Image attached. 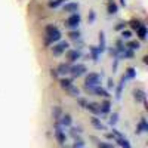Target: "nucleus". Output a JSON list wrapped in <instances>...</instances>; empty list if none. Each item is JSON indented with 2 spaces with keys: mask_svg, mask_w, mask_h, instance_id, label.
<instances>
[{
  "mask_svg": "<svg viewBox=\"0 0 148 148\" xmlns=\"http://www.w3.org/2000/svg\"><path fill=\"white\" fill-rule=\"evenodd\" d=\"M101 84V74L98 73H90L86 76V80H84V88L86 90H90L95 88V86H99Z\"/></svg>",
  "mask_w": 148,
  "mask_h": 148,
  "instance_id": "2",
  "label": "nucleus"
},
{
  "mask_svg": "<svg viewBox=\"0 0 148 148\" xmlns=\"http://www.w3.org/2000/svg\"><path fill=\"white\" fill-rule=\"evenodd\" d=\"M77 101H79V104H80V107H82V108H86V104H88V101H84L83 98H79Z\"/></svg>",
  "mask_w": 148,
  "mask_h": 148,
  "instance_id": "36",
  "label": "nucleus"
},
{
  "mask_svg": "<svg viewBox=\"0 0 148 148\" xmlns=\"http://www.w3.org/2000/svg\"><path fill=\"white\" fill-rule=\"evenodd\" d=\"M79 8L80 5L77 2H65L64 3V12H68V14H76V12H79Z\"/></svg>",
  "mask_w": 148,
  "mask_h": 148,
  "instance_id": "8",
  "label": "nucleus"
},
{
  "mask_svg": "<svg viewBox=\"0 0 148 148\" xmlns=\"http://www.w3.org/2000/svg\"><path fill=\"white\" fill-rule=\"evenodd\" d=\"M59 86L67 90L68 88H71V86H73V80L68 79V77H62V79H59Z\"/></svg>",
  "mask_w": 148,
  "mask_h": 148,
  "instance_id": "19",
  "label": "nucleus"
},
{
  "mask_svg": "<svg viewBox=\"0 0 148 148\" xmlns=\"http://www.w3.org/2000/svg\"><path fill=\"white\" fill-rule=\"evenodd\" d=\"M130 36H132V31H129V30H121V39H123V40H129Z\"/></svg>",
  "mask_w": 148,
  "mask_h": 148,
  "instance_id": "32",
  "label": "nucleus"
},
{
  "mask_svg": "<svg viewBox=\"0 0 148 148\" xmlns=\"http://www.w3.org/2000/svg\"><path fill=\"white\" fill-rule=\"evenodd\" d=\"M133 98L136 102H145L147 101V95L142 89H135L133 90Z\"/></svg>",
  "mask_w": 148,
  "mask_h": 148,
  "instance_id": "10",
  "label": "nucleus"
},
{
  "mask_svg": "<svg viewBox=\"0 0 148 148\" xmlns=\"http://www.w3.org/2000/svg\"><path fill=\"white\" fill-rule=\"evenodd\" d=\"M71 123H73L71 116H70V114H62V116H61V119H59V121H58V125L64 126V127H70Z\"/></svg>",
  "mask_w": 148,
  "mask_h": 148,
  "instance_id": "11",
  "label": "nucleus"
},
{
  "mask_svg": "<svg viewBox=\"0 0 148 148\" xmlns=\"http://www.w3.org/2000/svg\"><path fill=\"white\" fill-rule=\"evenodd\" d=\"M89 51H90V53H92V58H93V61L96 62V61H98V58H99V55H101V51L98 49V46H90V47H89Z\"/></svg>",
  "mask_w": 148,
  "mask_h": 148,
  "instance_id": "21",
  "label": "nucleus"
},
{
  "mask_svg": "<svg viewBox=\"0 0 148 148\" xmlns=\"http://www.w3.org/2000/svg\"><path fill=\"white\" fill-rule=\"evenodd\" d=\"M55 138L61 145H64L65 141H67V135H65V132L62 130V127H61L59 125H56V129H55Z\"/></svg>",
  "mask_w": 148,
  "mask_h": 148,
  "instance_id": "7",
  "label": "nucleus"
},
{
  "mask_svg": "<svg viewBox=\"0 0 148 148\" xmlns=\"http://www.w3.org/2000/svg\"><path fill=\"white\" fill-rule=\"evenodd\" d=\"M125 27H126V22H119L117 25H116V30L117 31H121V30H125Z\"/></svg>",
  "mask_w": 148,
  "mask_h": 148,
  "instance_id": "35",
  "label": "nucleus"
},
{
  "mask_svg": "<svg viewBox=\"0 0 148 148\" xmlns=\"http://www.w3.org/2000/svg\"><path fill=\"white\" fill-rule=\"evenodd\" d=\"M117 121H119V114L117 113H113V114H111V117H110V125L114 126Z\"/></svg>",
  "mask_w": 148,
  "mask_h": 148,
  "instance_id": "33",
  "label": "nucleus"
},
{
  "mask_svg": "<svg viewBox=\"0 0 148 148\" xmlns=\"http://www.w3.org/2000/svg\"><path fill=\"white\" fill-rule=\"evenodd\" d=\"M141 25H142V22L138 21V19H132V21H130V27H132L133 30H138Z\"/></svg>",
  "mask_w": 148,
  "mask_h": 148,
  "instance_id": "31",
  "label": "nucleus"
},
{
  "mask_svg": "<svg viewBox=\"0 0 148 148\" xmlns=\"http://www.w3.org/2000/svg\"><path fill=\"white\" fill-rule=\"evenodd\" d=\"M107 12H108L110 15H114V14H117V12H119V6H117V3L114 2V0H110V2H108Z\"/></svg>",
  "mask_w": 148,
  "mask_h": 148,
  "instance_id": "15",
  "label": "nucleus"
},
{
  "mask_svg": "<svg viewBox=\"0 0 148 148\" xmlns=\"http://www.w3.org/2000/svg\"><path fill=\"white\" fill-rule=\"evenodd\" d=\"M88 19H89V22H93V21H95V12H93V10L89 12V18H88Z\"/></svg>",
  "mask_w": 148,
  "mask_h": 148,
  "instance_id": "37",
  "label": "nucleus"
},
{
  "mask_svg": "<svg viewBox=\"0 0 148 148\" xmlns=\"http://www.w3.org/2000/svg\"><path fill=\"white\" fill-rule=\"evenodd\" d=\"M82 58V53L77 49H67V61L68 62H77Z\"/></svg>",
  "mask_w": 148,
  "mask_h": 148,
  "instance_id": "6",
  "label": "nucleus"
},
{
  "mask_svg": "<svg viewBox=\"0 0 148 148\" xmlns=\"http://www.w3.org/2000/svg\"><path fill=\"white\" fill-rule=\"evenodd\" d=\"M68 37H70L71 40H79L80 39V31L79 30H71L68 33Z\"/></svg>",
  "mask_w": 148,
  "mask_h": 148,
  "instance_id": "29",
  "label": "nucleus"
},
{
  "mask_svg": "<svg viewBox=\"0 0 148 148\" xmlns=\"http://www.w3.org/2000/svg\"><path fill=\"white\" fill-rule=\"evenodd\" d=\"M73 148H84V141L82 138H74V144H73Z\"/></svg>",
  "mask_w": 148,
  "mask_h": 148,
  "instance_id": "28",
  "label": "nucleus"
},
{
  "mask_svg": "<svg viewBox=\"0 0 148 148\" xmlns=\"http://www.w3.org/2000/svg\"><path fill=\"white\" fill-rule=\"evenodd\" d=\"M92 92L96 93V95H99V96H104V98H108V96H110L108 90L104 89V88H101V86H95V88L92 89Z\"/></svg>",
  "mask_w": 148,
  "mask_h": 148,
  "instance_id": "18",
  "label": "nucleus"
},
{
  "mask_svg": "<svg viewBox=\"0 0 148 148\" xmlns=\"http://www.w3.org/2000/svg\"><path fill=\"white\" fill-rule=\"evenodd\" d=\"M99 111H101V114H108L110 111H111V102L108 99H105L104 102L99 104Z\"/></svg>",
  "mask_w": 148,
  "mask_h": 148,
  "instance_id": "16",
  "label": "nucleus"
},
{
  "mask_svg": "<svg viewBox=\"0 0 148 148\" xmlns=\"http://www.w3.org/2000/svg\"><path fill=\"white\" fill-rule=\"evenodd\" d=\"M105 47H107V46H105V34L101 31V33H99V46H98V49H99L101 53H102V52L105 51Z\"/></svg>",
  "mask_w": 148,
  "mask_h": 148,
  "instance_id": "23",
  "label": "nucleus"
},
{
  "mask_svg": "<svg viewBox=\"0 0 148 148\" xmlns=\"http://www.w3.org/2000/svg\"><path fill=\"white\" fill-rule=\"evenodd\" d=\"M67 92L71 95V96H76V98H79V95H80V90H79V88H76V86H71V88H68L67 89Z\"/></svg>",
  "mask_w": 148,
  "mask_h": 148,
  "instance_id": "27",
  "label": "nucleus"
},
{
  "mask_svg": "<svg viewBox=\"0 0 148 148\" xmlns=\"http://www.w3.org/2000/svg\"><path fill=\"white\" fill-rule=\"evenodd\" d=\"M86 110H89L93 116L101 114V111H99V104H96V102H88V104H86Z\"/></svg>",
  "mask_w": 148,
  "mask_h": 148,
  "instance_id": "12",
  "label": "nucleus"
},
{
  "mask_svg": "<svg viewBox=\"0 0 148 148\" xmlns=\"http://www.w3.org/2000/svg\"><path fill=\"white\" fill-rule=\"evenodd\" d=\"M142 132H148V123H147L145 117H142L136 125V133H142Z\"/></svg>",
  "mask_w": 148,
  "mask_h": 148,
  "instance_id": "13",
  "label": "nucleus"
},
{
  "mask_svg": "<svg viewBox=\"0 0 148 148\" xmlns=\"http://www.w3.org/2000/svg\"><path fill=\"white\" fill-rule=\"evenodd\" d=\"M98 148H114L111 144H108V142H99L98 144Z\"/></svg>",
  "mask_w": 148,
  "mask_h": 148,
  "instance_id": "34",
  "label": "nucleus"
},
{
  "mask_svg": "<svg viewBox=\"0 0 148 148\" xmlns=\"http://www.w3.org/2000/svg\"><path fill=\"white\" fill-rule=\"evenodd\" d=\"M123 88H125V80H120L119 86H117V90H116V99H120L121 98V92H123Z\"/></svg>",
  "mask_w": 148,
  "mask_h": 148,
  "instance_id": "25",
  "label": "nucleus"
},
{
  "mask_svg": "<svg viewBox=\"0 0 148 148\" xmlns=\"http://www.w3.org/2000/svg\"><path fill=\"white\" fill-rule=\"evenodd\" d=\"M80 21H82V16H80L79 12H76V14H71V15L67 18L65 25H67L68 28H71V30H77V27L80 25Z\"/></svg>",
  "mask_w": 148,
  "mask_h": 148,
  "instance_id": "3",
  "label": "nucleus"
},
{
  "mask_svg": "<svg viewBox=\"0 0 148 148\" xmlns=\"http://www.w3.org/2000/svg\"><path fill=\"white\" fill-rule=\"evenodd\" d=\"M67 49H68V43H67V42H59V43L53 45L52 53H53L55 56H59V55H62V53L67 51Z\"/></svg>",
  "mask_w": 148,
  "mask_h": 148,
  "instance_id": "5",
  "label": "nucleus"
},
{
  "mask_svg": "<svg viewBox=\"0 0 148 148\" xmlns=\"http://www.w3.org/2000/svg\"><path fill=\"white\" fill-rule=\"evenodd\" d=\"M70 64L68 62H62V64H59L56 67V73H58V76H67V74H70Z\"/></svg>",
  "mask_w": 148,
  "mask_h": 148,
  "instance_id": "9",
  "label": "nucleus"
},
{
  "mask_svg": "<svg viewBox=\"0 0 148 148\" xmlns=\"http://www.w3.org/2000/svg\"><path fill=\"white\" fill-rule=\"evenodd\" d=\"M136 36L139 37V40H145L147 39V27H145V24H142V25L136 30Z\"/></svg>",
  "mask_w": 148,
  "mask_h": 148,
  "instance_id": "20",
  "label": "nucleus"
},
{
  "mask_svg": "<svg viewBox=\"0 0 148 148\" xmlns=\"http://www.w3.org/2000/svg\"><path fill=\"white\" fill-rule=\"evenodd\" d=\"M51 76H52V77H58V73H56V68H55V70H51Z\"/></svg>",
  "mask_w": 148,
  "mask_h": 148,
  "instance_id": "39",
  "label": "nucleus"
},
{
  "mask_svg": "<svg viewBox=\"0 0 148 148\" xmlns=\"http://www.w3.org/2000/svg\"><path fill=\"white\" fill-rule=\"evenodd\" d=\"M90 123L93 125V127H96L98 130H105V125H104L99 119H96V116H93V117L90 119Z\"/></svg>",
  "mask_w": 148,
  "mask_h": 148,
  "instance_id": "17",
  "label": "nucleus"
},
{
  "mask_svg": "<svg viewBox=\"0 0 148 148\" xmlns=\"http://www.w3.org/2000/svg\"><path fill=\"white\" fill-rule=\"evenodd\" d=\"M116 142L121 147V148H130V144L129 141L125 138V136H120V138H116Z\"/></svg>",
  "mask_w": 148,
  "mask_h": 148,
  "instance_id": "22",
  "label": "nucleus"
},
{
  "mask_svg": "<svg viewBox=\"0 0 148 148\" xmlns=\"http://www.w3.org/2000/svg\"><path fill=\"white\" fill-rule=\"evenodd\" d=\"M135 77H136V70H135V68H132V67H129L126 71H125V76H123L121 79L123 80H133Z\"/></svg>",
  "mask_w": 148,
  "mask_h": 148,
  "instance_id": "14",
  "label": "nucleus"
},
{
  "mask_svg": "<svg viewBox=\"0 0 148 148\" xmlns=\"http://www.w3.org/2000/svg\"><path fill=\"white\" fill-rule=\"evenodd\" d=\"M84 73H86V65H83V64H76V65L70 67V74L73 77H80Z\"/></svg>",
  "mask_w": 148,
  "mask_h": 148,
  "instance_id": "4",
  "label": "nucleus"
},
{
  "mask_svg": "<svg viewBox=\"0 0 148 148\" xmlns=\"http://www.w3.org/2000/svg\"><path fill=\"white\" fill-rule=\"evenodd\" d=\"M61 5H64L62 0H49V8H52V9H56Z\"/></svg>",
  "mask_w": 148,
  "mask_h": 148,
  "instance_id": "30",
  "label": "nucleus"
},
{
  "mask_svg": "<svg viewBox=\"0 0 148 148\" xmlns=\"http://www.w3.org/2000/svg\"><path fill=\"white\" fill-rule=\"evenodd\" d=\"M52 116H53L55 121H59L61 116H62V111H61V107H53V110H52Z\"/></svg>",
  "mask_w": 148,
  "mask_h": 148,
  "instance_id": "24",
  "label": "nucleus"
},
{
  "mask_svg": "<svg viewBox=\"0 0 148 148\" xmlns=\"http://www.w3.org/2000/svg\"><path fill=\"white\" fill-rule=\"evenodd\" d=\"M126 47L129 49V51H138V49L141 47V43L139 42H127Z\"/></svg>",
  "mask_w": 148,
  "mask_h": 148,
  "instance_id": "26",
  "label": "nucleus"
},
{
  "mask_svg": "<svg viewBox=\"0 0 148 148\" xmlns=\"http://www.w3.org/2000/svg\"><path fill=\"white\" fill-rule=\"evenodd\" d=\"M61 37H62V34H61V31L56 25H53V24L46 25V28H45V43L47 46L53 45L55 42H59Z\"/></svg>",
  "mask_w": 148,
  "mask_h": 148,
  "instance_id": "1",
  "label": "nucleus"
},
{
  "mask_svg": "<svg viewBox=\"0 0 148 148\" xmlns=\"http://www.w3.org/2000/svg\"><path fill=\"white\" fill-rule=\"evenodd\" d=\"M114 88V82L113 79H108V89H113Z\"/></svg>",
  "mask_w": 148,
  "mask_h": 148,
  "instance_id": "38",
  "label": "nucleus"
}]
</instances>
